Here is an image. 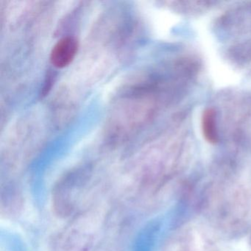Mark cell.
<instances>
[{
	"mask_svg": "<svg viewBox=\"0 0 251 251\" xmlns=\"http://www.w3.org/2000/svg\"><path fill=\"white\" fill-rule=\"evenodd\" d=\"M202 130L205 139L210 143L217 141V130L216 126V114L214 110L208 108L202 114Z\"/></svg>",
	"mask_w": 251,
	"mask_h": 251,
	"instance_id": "cell-2",
	"label": "cell"
},
{
	"mask_svg": "<svg viewBox=\"0 0 251 251\" xmlns=\"http://www.w3.org/2000/svg\"><path fill=\"white\" fill-rule=\"evenodd\" d=\"M78 50V43L74 37L67 36L58 41L51 52L50 61L54 67L64 68L75 57Z\"/></svg>",
	"mask_w": 251,
	"mask_h": 251,
	"instance_id": "cell-1",
	"label": "cell"
}]
</instances>
